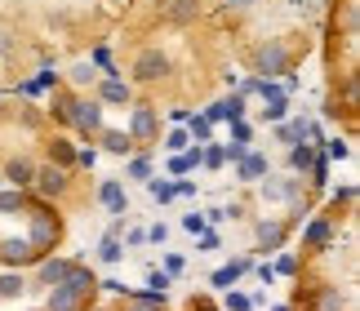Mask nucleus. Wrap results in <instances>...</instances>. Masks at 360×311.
Returning a JSON list of instances; mask_svg holds the SVG:
<instances>
[{
	"label": "nucleus",
	"mask_w": 360,
	"mask_h": 311,
	"mask_svg": "<svg viewBox=\"0 0 360 311\" xmlns=\"http://www.w3.org/2000/svg\"><path fill=\"white\" fill-rule=\"evenodd\" d=\"M94 285H98V280H94V272L89 267H80V262H72V272H67L58 285L49 289V303H45V311H80L85 307V298L94 293Z\"/></svg>",
	"instance_id": "f257e3e1"
},
{
	"label": "nucleus",
	"mask_w": 360,
	"mask_h": 311,
	"mask_svg": "<svg viewBox=\"0 0 360 311\" xmlns=\"http://www.w3.org/2000/svg\"><path fill=\"white\" fill-rule=\"evenodd\" d=\"M58 236H63V222L49 214V209H32V231H27V245L36 249V258H49V249L58 245Z\"/></svg>",
	"instance_id": "f03ea898"
},
{
	"label": "nucleus",
	"mask_w": 360,
	"mask_h": 311,
	"mask_svg": "<svg viewBox=\"0 0 360 311\" xmlns=\"http://www.w3.org/2000/svg\"><path fill=\"white\" fill-rule=\"evenodd\" d=\"M289 67H294V58H289L285 40H267V45H258V53H254V72H258V80L289 76Z\"/></svg>",
	"instance_id": "7ed1b4c3"
},
{
	"label": "nucleus",
	"mask_w": 360,
	"mask_h": 311,
	"mask_svg": "<svg viewBox=\"0 0 360 311\" xmlns=\"http://www.w3.org/2000/svg\"><path fill=\"white\" fill-rule=\"evenodd\" d=\"M72 129H80L85 138L103 134V103L98 98H72Z\"/></svg>",
	"instance_id": "20e7f679"
},
{
	"label": "nucleus",
	"mask_w": 360,
	"mask_h": 311,
	"mask_svg": "<svg viewBox=\"0 0 360 311\" xmlns=\"http://www.w3.org/2000/svg\"><path fill=\"white\" fill-rule=\"evenodd\" d=\"M32 191H36V196H45V201H58V196L67 191V169H58V165H45V169H36V178H32Z\"/></svg>",
	"instance_id": "39448f33"
},
{
	"label": "nucleus",
	"mask_w": 360,
	"mask_h": 311,
	"mask_svg": "<svg viewBox=\"0 0 360 311\" xmlns=\"http://www.w3.org/2000/svg\"><path fill=\"white\" fill-rule=\"evenodd\" d=\"M160 76H169V58H165L160 49H143L134 58V80H160Z\"/></svg>",
	"instance_id": "423d86ee"
},
{
	"label": "nucleus",
	"mask_w": 360,
	"mask_h": 311,
	"mask_svg": "<svg viewBox=\"0 0 360 311\" xmlns=\"http://www.w3.org/2000/svg\"><path fill=\"white\" fill-rule=\"evenodd\" d=\"M156 129H160V120H156L151 107H134L129 111V143H151Z\"/></svg>",
	"instance_id": "0eeeda50"
},
{
	"label": "nucleus",
	"mask_w": 360,
	"mask_h": 311,
	"mask_svg": "<svg viewBox=\"0 0 360 311\" xmlns=\"http://www.w3.org/2000/svg\"><path fill=\"white\" fill-rule=\"evenodd\" d=\"M160 18L174 23V27H187V23L200 18V0H165V5H160Z\"/></svg>",
	"instance_id": "6e6552de"
},
{
	"label": "nucleus",
	"mask_w": 360,
	"mask_h": 311,
	"mask_svg": "<svg viewBox=\"0 0 360 311\" xmlns=\"http://www.w3.org/2000/svg\"><path fill=\"white\" fill-rule=\"evenodd\" d=\"M236 178H240V182H262V178H271L267 156H262V151H245L240 160H236Z\"/></svg>",
	"instance_id": "1a4fd4ad"
},
{
	"label": "nucleus",
	"mask_w": 360,
	"mask_h": 311,
	"mask_svg": "<svg viewBox=\"0 0 360 311\" xmlns=\"http://www.w3.org/2000/svg\"><path fill=\"white\" fill-rule=\"evenodd\" d=\"M0 262L5 267H27V262H40V258H36V249L27 245V240L13 236V240H0Z\"/></svg>",
	"instance_id": "9d476101"
},
{
	"label": "nucleus",
	"mask_w": 360,
	"mask_h": 311,
	"mask_svg": "<svg viewBox=\"0 0 360 311\" xmlns=\"http://www.w3.org/2000/svg\"><path fill=\"white\" fill-rule=\"evenodd\" d=\"M129 98H134V89H129V80H120V76H107L98 84V103H107V107H129Z\"/></svg>",
	"instance_id": "9b49d317"
},
{
	"label": "nucleus",
	"mask_w": 360,
	"mask_h": 311,
	"mask_svg": "<svg viewBox=\"0 0 360 311\" xmlns=\"http://www.w3.org/2000/svg\"><path fill=\"white\" fill-rule=\"evenodd\" d=\"M98 201H103V209H112L116 218H124V214H129V201H124V187H120L116 178H107L103 187H98Z\"/></svg>",
	"instance_id": "f8f14e48"
},
{
	"label": "nucleus",
	"mask_w": 360,
	"mask_h": 311,
	"mask_svg": "<svg viewBox=\"0 0 360 311\" xmlns=\"http://www.w3.org/2000/svg\"><path fill=\"white\" fill-rule=\"evenodd\" d=\"M5 178L13 182V191H27V187H32V178H36V165L22 160V156H13V160L5 165Z\"/></svg>",
	"instance_id": "ddd939ff"
},
{
	"label": "nucleus",
	"mask_w": 360,
	"mask_h": 311,
	"mask_svg": "<svg viewBox=\"0 0 360 311\" xmlns=\"http://www.w3.org/2000/svg\"><path fill=\"white\" fill-rule=\"evenodd\" d=\"M298 178H262V201H294Z\"/></svg>",
	"instance_id": "4468645a"
},
{
	"label": "nucleus",
	"mask_w": 360,
	"mask_h": 311,
	"mask_svg": "<svg viewBox=\"0 0 360 311\" xmlns=\"http://www.w3.org/2000/svg\"><path fill=\"white\" fill-rule=\"evenodd\" d=\"M254 236H258V249H281V245H285V222H276V218H262Z\"/></svg>",
	"instance_id": "2eb2a0df"
},
{
	"label": "nucleus",
	"mask_w": 360,
	"mask_h": 311,
	"mask_svg": "<svg viewBox=\"0 0 360 311\" xmlns=\"http://www.w3.org/2000/svg\"><path fill=\"white\" fill-rule=\"evenodd\" d=\"M67 272H72V262H67V258H40V280H36V285L53 289V285H58V280H63Z\"/></svg>",
	"instance_id": "dca6fc26"
},
{
	"label": "nucleus",
	"mask_w": 360,
	"mask_h": 311,
	"mask_svg": "<svg viewBox=\"0 0 360 311\" xmlns=\"http://www.w3.org/2000/svg\"><path fill=\"white\" fill-rule=\"evenodd\" d=\"M329 236H334V222H329V218H316V222H307V231H302V245H307V249H325Z\"/></svg>",
	"instance_id": "f3484780"
},
{
	"label": "nucleus",
	"mask_w": 360,
	"mask_h": 311,
	"mask_svg": "<svg viewBox=\"0 0 360 311\" xmlns=\"http://www.w3.org/2000/svg\"><path fill=\"white\" fill-rule=\"evenodd\" d=\"M321 160V156H316V147L311 143H298V147H289V165L298 169V174H311V165Z\"/></svg>",
	"instance_id": "a211bd4d"
},
{
	"label": "nucleus",
	"mask_w": 360,
	"mask_h": 311,
	"mask_svg": "<svg viewBox=\"0 0 360 311\" xmlns=\"http://www.w3.org/2000/svg\"><path fill=\"white\" fill-rule=\"evenodd\" d=\"M245 272H249V258H236L231 267H218V272H214V285H218V289H231Z\"/></svg>",
	"instance_id": "6ab92c4d"
},
{
	"label": "nucleus",
	"mask_w": 360,
	"mask_h": 311,
	"mask_svg": "<svg viewBox=\"0 0 360 311\" xmlns=\"http://www.w3.org/2000/svg\"><path fill=\"white\" fill-rule=\"evenodd\" d=\"M103 151H112V156H129L134 143H129V134H124V129H103Z\"/></svg>",
	"instance_id": "aec40b11"
},
{
	"label": "nucleus",
	"mask_w": 360,
	"mask_h": 311,
	"mask_svg": "<svg viewBox=\"0 0 360 311\" xmlns=\"http://www.w3.org/2000/svg\"><path fill=\"white\" fill-rule=\"evenodd\" d=\"M49 165H58V169H72V165H76V147L67 143V138H53V147H49Z\"/></svg>",
	"instance_id": "412c9836"
},
{
	"label": "nucleus",
	"mask_w": 360,
	"mask_h": 311,
	"mask_svg": "<svg viewBox=\"0 0 360 311\" xmlns=\"http://www.w3.org/2000/svg\"><path fill=\"white\" fill-rule=\"evenodd\" d=\"M276 138H281L285 147H298L302 138H307V120H289V125H276Z\"/></svg>",
	"instance_id": "4be33fe9"
},
{
	"label": "nucleus",
	"mask_w": 360,
	"mask_h": 311,
	"mask_svg": "<svg viewBox=\"0 0 360 311\" xmlns=\"http://www.w3.org/2000/svg\"><path fill=\"white\" fill-rule=\"evenodd\" d=\"M196 165H200V147H191V151H178L174 160H169V174H174V178H183V174H191Z\"/></svg>",
	"instance_id": "5701e85b"
},
{
	"label": "nucleus",
	"mask_w": 360,
	"mask_h": 311,
	"mask_svg": "<svg viewBox=\"0 0 360 311\" xmlns=\"http://www.w3.org/2000/svg\"><path fill=\"white\" fill-rule=\"evenodd\" d=\"M49 116L58 120V125H72V94H53V103H49Z\"/></svg>",
	"instance_id": "b1692460"
},
{
	"label": "nucleus",
	"mask_w": 360,
	"mask_h": 311,
	"mask_svg": "<svg viewBox=\"0 0 360 311\" xmlns=\"http://www.w3.org/2000/svg\"><path fill=\"white\" fill-rule=\"evenodd\" d=\"M147 191H151V201H156V205H169L174 201V182L169 178H147Z\"/></svg>",
	"instance_id": "393cba45"
},
{
	"label": "nucleus",
	"mask_w": 360,
	"mask_h": 311,
	"mask_svg": "<svg viewBox=\"0 0 360 311\" xmlns=\"http://www.w3.org/2000/svg\"><path fill=\"white\" fill-rule=\"evenodd\" d=\"M187 138H196V147L210 143V138H214V125L205 120V116H191V120H187Z\"/></svg>",
	"instance_id": "a878e982"
},
{
	"label": "nucleus",
	"mask_w": 360,
	"mask_h": 311,
	"mask_svg": "<svg viewBox=\"0 0 360 311\" xmlns=\"http://www.w3.org/2000/svg\"><path fill=\"white\" fill-rule=\"evenodd\" d=\"M13 209H27V191H0V214H13Z\"/></svg>",
	"instance_id": "bb28decb"
},
{
	"label": "nucleus",
	"mask_w": 360,
	"mask_h": 311,
	"mask_svg": "<svg viewBox=\"0 0 360 311\" xmlns=\"http://www.w3.org/2000/svg\"><path fill=\"white\" fill-rule=\"evenodd\" d=\"M94 76H98V72H94V67H89V63H76V67H72V72H67V80H72V84H76V89H85V84H94Z\"/></svg>",
	"instance_id": "cd10ccee"
},
{
	"label": "nucleus",
	"mask_w": 360,
	"mask_h": 311,
	"mask_svg": "<svg viewBox=\"0 0 360 311\" xmlns=\"http://www.w3.org/2000/svg\"><path fill=\"white\" fill-rule=\"evenodd\" d=\"M200 165H210V169H223V165H227L223 143H210V147H200Z\"/></svg>",
	"instance_id": "c85d7f7f"
},
{
	"label": "nucleus",
	"mask_w": 360,
	"mask_h": 311,
	"mask_svg": "<svg viewBox=\"0 0 360 311\" xmlns=\"http://www.w3.org/2000/svg\"><path fill=\"white\" fill-rule=\"evenodd\" d=\"M27 285H22V276L18 272H9V276H0V298H18Z\"/></svg>",
	"instance_id": "c756f323"
},
{
	"label": "nucleus",
	"mask_w": 360,
	"mask_h": 311,
	"mask_svg": "<svg viewBox=\"0 0 360 311\" xmlns=\"http://www.w3.org/2000/svg\"><path fill=\"white\" fill-rule=\"evenodd\" d=\"M124 174H129V178H151V156H129V169H124Z\"/></svg>",
	"instance_id": "7c9ffc66"
},
{
	"label": "nucleus",
	"mask_w": 360,
	"mask_h": 311,
	"mask_svg": "<svg viewBox=\"0 0 360 311\" xmlns=\"http://www.w3.org/2000/svg\"><path fill=\"white\" fill-rule=\"evenodd\" d=\"M258 94H262V103H281V98H289L281 89V80H258Z\"/></svg>",
	"instance_id": "2f4dec72"
},
{
	"label": "nucleus",
	"mask_w": 360,
	"mask_h": 311,
	"mask_svg": "<svg viewBox=\"0 0 360 311\" xmlns=\"http://www.w3.org/2000/svg\"><path fill=\"white\" fill-rule=\"evenodd\" d=\"M223 111H227V120H245V98H240V94L223 98Z\"/></svg>",
	"instance_id": "473e14b6"
},
{
	"label": "nucleus",
	"mask_w": 360,
	"mask_h": 311,
	"mask_svg": "<svg viewBox=\"0 0 360 311\" xmlns=\"http://www.w3.org/2000/svg\"><path fill=\"white\" fill-rule=\"evenodd\" d=\"M262 111H267V120H271V125H281V120L289 116V98H281V103H267Z\"/></svg>",
	"instance_id": "72a5a7b5"
},
{
	"label": "nucleus",
	"mask_w": 360,
	"mask_h": 311,
	"mask_svg": "<svg viewBox=\"0 0 360 311\" xmlns=\"http://www.w3.org/2000/svg\"><path fill=\"white\" fill-rule=\"evenodd\" d=\"M249 138H254V129H249L245 120H231V143H240V147H249Z\"/></svg>",
	"instance_id": "f704fd0d"
},
{
	"label": "nucleus",
	"mask_w": 360,
	"mask_h": 311,
	"mask_svg": "<svg viewBox=\"0 0 360 311\" xmlns=\"http://www.w3.org/2000/svg\"><path fill=\"white\" fill-rule=\"evenodd\" d=\"M187 143H191V138H187V129H174L169 138H165V147H169L174 156H178V151H187Z\"/></svg>",
	"instance_id": "c9c22d12"
},
{
	"label": "nucleus",
	"mask_w": 360,
	"mask_h": 311,
	"mask_svg": "<svg viewBox=\"0 0 360 311\" xmlns=\"http://www.w3.org/2000/svg\"><path fill=\"white\" fill-rule=\"evenodd\" d=\"M183 227H187L191 236H205V231H210V222H205V214H187V218H183Z\"/></svg>",
	"instance_id": "e433bc0d"
},
{
	"label": "nucleus",
	"mask_w": 360,
	"mask_h": 311,
	"mask_svg": "<svg viewBox=\"0 0 360 311\" xmlns=\"http://www.w3.org/2000/svg\"><path fill=\"white\" fill-rule=\"evenodd\" d=\"M321 311H342V293L325 289V293H321Z\"/></svg>",
	"instance_id": "4c0bfd02"
},
{
	"label": "nucleus",
	"mask_w": 360,
	"mask_h": 311,
	"mask_svg": "<svg viewBox=\"0 0 360 311\" xmlns=\"http://www.w3.org/2000/svg\"><path fill=\"white\" fill-rule=\"evenodd\" d=\"M227 307L231 311H249V307H254V298H245V293H227Z\"/></svg>",
	"instance_id": "58836bf2"
},
{
	"label": "nucleus",
	"mask_w": 360,
	"mask_h": 311,
	"mask_svg": "<svg viewBox=\"0 0 360 311\" xmlns=\"http://www.w3.org/2000/svg\"><path fill=\"white\" fill-rule=\"evenodd\" d=\"M329 156H334V160H347V156H352V147L342 143V138H334V143H329Z\"/></svg>",
	"instance_id": "ea45409f"
},
{
	"label": "nucleus",
	"mask_w": 360,
	"mask_h": 311,
	"mask_svg": "<svg viewBox=\"0 0 360 311\" xmlns=\"http://www.w3.org/2000/svg\"><path fill=\"white\" fill-rule=\"evenodd\" d=\"M76 165H85V169H94V165H98V151H94V147H85V151H76Z\"/></svg>",
	"instance_id": "a19ab883"
},
{
	"label": "nucleus",
	"mask_w": 360,
	"mask_h": 311,
	"mask_svg": "<svg viewBox=\"0 0 360 311\" xmlns=\"http://www.w3.org/2000/svg\"><path fill=\"white\" fill-rule=\"evenodd\" d=\"M271 272H281V276H294V272H298V262H294V258H289V253H285V258H281V262H276V267H271Z\"/></svg>",
	"instance_id": "79ce46f5"
},
{
	"label": "nucleus",
	"mask_w": 360,
	"mask_h": 311,
	"mask_svg": "<svg viewBox=\"0 0 360 311\" xmlns=\"http://www.w3.org/2000/svg\"><path fill=\"white\" fill-rule=\"evenodd\" d=\"M334 205H356V187H342V191H334Z\"/></svg>",
	"instance_id": "37998d69"
},
{
	"label": "nucleus",
	"mask_w": 360,
	"mask_h": 311,
	"mask_svg": "<svg viewBox=\"0 0 360 311\" xmlns=\"http://www.w3.org/2000/svg\"><path fill=\"white\" fill-rule=\"evenodd\" d=\"M165 236H169V227H165V222H156V227H147V240H156V245H165Z\"/></svg>",
	"instance_id": "c03bdc74"
},
{
	"label": "nucleus",
	"mask_w": 360,
	"mask_h": 311,
	"mask_svg": "<svg viewBox=\"0 0 360 311\" xmlns=\"http://www.w3.org/2000/svg\"><path fill=\"white\" fill-rule=\"evenodd\" d=\"M183 272V258H178V253H169V258H165V276H178Z\"/></svg>",
	"instance_id": "a18cd8bd"
},
{
	"label": "nucleus",
	"mask_w": 360,
	"mask_h": 311,
	"mask_svg": "<svg viewBox=\"0 0 360 311\" xmlns=\"http://www.w3.org/2000/svg\"><path fill=\"white\" fill-rule=\"evenodd\" d=\"M147 285H156L151 293H165V285H169V276H165V272H151V280H147Z\"/></svg>",
	"instance_id": "49530a36"
},
{
	"label": "nucleus",
	"mask_w": 360,
	"mask_h": 311,
	"mask_svg": "<svg viewBox=\"0 0 360 311\" xmlns=\"http://www.w3.org/2000/svg\"><path fill=\"white\" fill-rule=\"evenodd\" d=\"M210 249H218V231H205L200 236V253H210Z\"/></svg>",
	"instance_id": "de8ad7c7"
},
{
	"label": "nucleus",
	"mask_w": 360,
	"mask_h": 311,
	"mask_svg": "<svg viewBox=\"0 0 360 311\" xmlns=\"http://www.w3.org/2000/svg\"><path fill=\"white\" fill-rule=\"evenodd\" d=\"M129 311H165V307H160V303H143V298H134Z\"/></svg>",
	"instance_id": "09e8293b"
},
{
	"label": "nucleus",
	"mask_w": 360,
	"mask_h": 311,
	"mask_svg": "<svg viewBox=\"0 0 360 311\" xmlns=\"http://www.w3.org/2000/svg\"><path fill=\"white\" fill-rule=\"evenodd\" d=\"M124 240H129V245H147V231L143 227H129V236H124Z\"/></svg>",
	"instance_id": "8fccbe9b"
},
{
	"label": "nucleus",
	"mask_w": 360,
	"mask_h": 311,
	"mask_svg": "<svg viewBox=\"0 0 360 311\" xmlns=\"http://www.w3.org/2000/svg\"><path fill=\"white\" fill-rule=\"evenodd\" d=\"M227 9H249V5H258V0H223Z\"/></svg>",
	"instance_id": "3c124183"
},
{
	"label": "nucleus",
	"mask_w": 360,
	"mask_h": 311,
	"mask_svg": "<svg viewBox=\"0 0 360 311\" xmlns=\"http://www.w3.org/2000/svg\"><path fill=\"white\" fill-rule=\"evenodd\" d=\"M9 49H13V45H9V36H5V32H0V53H9Z\"/></svg>",
	"instance_id": "603ef678"
}]
</instances>
